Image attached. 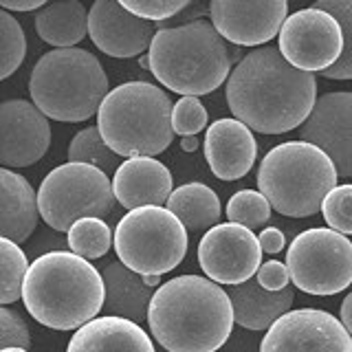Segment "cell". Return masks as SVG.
Here are the masks:
<instances>
[{"label": "cell", "instance_id": "4316f807", "mask_svg": "<svg viewBox=\"0 0 352 352\" xmlns=\"http://www.w3.org/2000/svg\"><path fill=\"white\" fill-rule=\"evenodd\" d=\"M29 271L27 253L18 242L0 236V306L18 302L22 297V284Z\"/></svg>", "mask_w": 352, "mask_h": 352}, {"label": "cell", "instance_id": "277c9868", "mask_svg": "<svg viewBox=\"0 0 352 352\" xmlns=\"http://www.w3.org/2000/svg\"><path fill=\"white\" fill-rule=\"evenodd\" d=\"M150 73L179 95L201 97L214 93L231 75L227 40L207 20L179 27H161L150 49Z\"/></svg>", "mask_w": 352, "mask_h": 352}, {"label": "cell", "instance_id": "f1b7e54d", "mask_svg": "<svg viewBox=\"0 0 352 352\" xmlns=\"http://www.w3.org/2000/svg\"><path fill=\"white\" fill-rule=\"evenodd\" d=\"M313 7L335 16L344 31V53L322 75L328 80H352V0H317Z\"/></svg>", "mask_w": 352, "mask_h": 352}, {"label": "cell", "instance_id": "9a60e30c", "mask_svg": "<svg viewBox=\"0 0 352 352\" xmlns=\"http://www.w3.org/2000/svg\"><path fill=\"white\" fill-rule=\"evenodd\" d=\"M51 146L49 117L27 99L0 104V168H29Z\"/></svg>", "mask_w": 352, "mask_h": 352}, {"label": "cell", "instance_id": "f35d334b", "mask_svg": "<svg viewBox=\"0 0 352 352\" xmlns=\"http://www.w3.org/2000/svg\"><path fill=\"white\" fill-rule=\"evenodd\" d=\"M51 0H0V9L5 11H36Z\"/></svg>", "mask_w": 352, "mask_h": 352}, {"label": "cell", "instance_id": "d4e9b609", "mask_svg": "<svg viewBox=\"0 0 352 352\" xmlns=\"http://www.w3.org/2000/svg\"><path fill=\"white\" fill-rule=\"evenodd\" d=\"M168 209L181 220L187 231H209L218 225L220 198L205 183H185L170 194Z\"/></svg>", "mask_w": 352, "mask_h": 352}, {"label": "cell", "instance_id": "8d00e7d4", "mask_svg": "<svg viewBox=\"0 0 352 352\" xmlns=\"http://www.w3.org/2000/svg\"><path fill=\"white\" fill-rule=\"evenodd\" d=\"M262 346V337H258L256 330H247V328H238L231 333L227 339V352H260Z\"/></svg>", "mask_w": 352, "mask_h": 352}, {"label": "cell", "instance_id": "836d02e7", "mask_svg": "<svg viewBox=\"0 0 352 352\" xmlns=\"http://www.w3.org/2000/svg\"><path fill=\"white\" fill-rule=\"evenodd\" d=\"M130 14H135L139 18H146L150 22H163L170 20L176 14L192 5L194 0H119Z\"/></svg>", "mask_w": 352, "mask_h": 352}, {"label": "cell", "instance_id": "8fae6325", "mask_svg": "<svg viewBox=\"0 0 352 352\" xmlns=\"http://www.w3.org/2000/svg\"><path fill=\"white\" fill-rule=\"evenodd\" d=\"M284 60L306 73H324L344 53V31L328 11L300 9L284 20L278 36Z\"/></svg>", "mask_w": 352, "mask_h": 352}, {"label": "cell", "instance_id": "30bf717a", "mask_svg": "<svg viewBox=\"0 0 352 352\" xmlns=\"http://www.w3.org/2000/svg\"><path fill=\"white\" fill-rule=\"evenodd\" d=\"M286 267L295 289L308 295H337L352 284V242L330 227L306 229L286 251Z\"/></svg>", "mask_w": 352, "mask_h": 352}, {"label": "cell", "instance_id": "603a6c76", "mask_svg": "<svg viewBox=\"0 0 352 352\" xmlns=\"http://www.w3.org/2000/svg\"><path fill=\"white\" fill-rule=\"evenodd\" d=\"M106 300V315L124 317L130 322L141 324L148 319V308L152 302V289L143 282V275L128 269L124 262H110L102 271Z\"/></svg>", "mask_w": 352, "mask_h": 352}, {"label": "cell", "instance_id": "f6af8a7d", "mask_svg": "<svg viewBox=\"0 0 352 352\" xmlns=\"http://www.w3.org/2000/svg\"><path fill=\"white\" fill-rule=\"evenodd\" d=\"M289 3H293V0H289Z\"/></svg>", "mask_w": 352, "mask_h": 352}, {"label": "cell", "instance_id": "5bb4252c", "mask_svg": "<svg viewBox=\"0 0 352 352\" xmlns=\"http://www.w3.org/2000/svg\"><path fill=\"white\" fill-rule=\"evenodd\" d=\"M209 18L225 40L260 47L280 36L289 18V0H209Z\"/></svg>", "mask_w": 352, "mask_h": 352}, {"label": "cell", "instance_id": "ba28073f", "mask_svg": "<svg viewBox=\"0 0 352 352\" xmlns=\"http://www.w3.org/2000/svg\"><path fill=\"white\" fill-rule=\"evenodd\" d=\"M187 229L168 207H137L119 220L115 251L119 262L139 275L174 271L187 253Z\"/></svg>", "mask_w": 352, "mask_h": 352}, {"label": "cell", "instance_id": "52a82bcc", "mask_svg": "<svg viewBox=\"0 0 352 352\" xmlns=\"http://www.w3.org/2000/svg\"><path fill=\"white\" fill-rule=\"evenodd\" d=\"M337 179L335 163L322 148L308 141H286L264 154L258 190L282 216L306 218L322 212Z\"/></svg>", "mask_w": 352, "mask_h": 352}, {"label": "cell", "instance_id": "1f68e13d", "mask_svg": "<svg viewBox=\"0 0 352 352\" xmlns=\"http://www.w3.org/2000/svg\"><path fill=\"white\" fill-rule=\"evenodd\" d=\"M322 214L330 229L352 236V185H337L322 203Z\"/></svg>", "mask_w": 352, "mask_h": 352}, {"label": "cell", "instance_id": "4dcf8cb0", "mask_svg": "<svg viewBox=\"0 0 352 352\" xmlns=\"http://www.w3.org/2000/svg\"><path fill=\"white\" fill-rule=\"evenodd\" d=\"M271 209V203L260 190H240L229 198L227 218L229 223H238L253 231L269 223Z\"/></svg>", "mask_w": 352, "mask_h": 352}, {"label": "cell", "instance_id": "6da1fadb", "mask_svg": "<svg viewBox=\"0 0 352 352\" xmlns=\"http://www.w3.org/2000/svg\"><path fill=\"white\" fill-rule=\"evenodd\" d=\"M315 102V75L295 69L271 44L247 53L227 80L229 110L262 135L300 128L313 113Z\"/></svg>", "mask_w": 352, "mask_h": 352}, {"label": "cell", "instance_id": "7a4b0ae2", "mask_svg": "<svg viewBox=\"0 0 352 352\" xmlns=\"http://www.w3.org/2000/svg\"><path fill=\"white\" fill-rule=\"evenodd\" d=\"M234 324L229 293L201 275L161 284L148 308L150 333L168 352H216L227 344Z\"/></svg>", "mask_w": 352, "mask_h": 352}, {"label": "cell", "instance_id": "9c48e42d", "mask_svg": "<svg viewBox=\"0 0 352 352\" xmlns=\"http://www.w3.org/2000/svg\"><path fill=\"white\" fill-rule=\"evenodd\" d=\"M117 203L108 174L88 163H64L51 170L38 190L40 218L55 231H69L80 218H104Z\"/></svg>", "mask_w": 352, "mask_h": 352}, {"label": "cell", "instance_id": "8992f818", "mask_svg": "<svg viewBox=\"0 0 352 352\" xmlns=\"http://www.w3.org/2000/svg\"><path fill=\"white\" fill-rule=\"evenodd\" d=\"M108 75L91 51L53 49L36 62L29 77V95L53 121L77 124L99 113L108 95Z\"/></svg>", "mask_w": 352, "mask_h": 352}, {"label": "cell", "instance_id": "cb8c5ba5", "mask_svg": "<svg viewBox=\"0 0 352 352\" xmlns=\"http://www.w3.org/2000/svg\"><path fill=\"white\" fill-rule=\"evenodd\" d=\"M38 36L55 49H71L88 36V11L80 0H51L36 14Z\"/></svg>", "mask_w": 352, "mask_h": 352}, {"label": "cell", "instance_id": "2e32d148", "mask_svg": "<svg viewBox=\"0 0 352 352\" xmlns=\"http://www.w3.org/2000/svg\"><path fill=\"white\" fill-rule=\"evenodd\" d=\"M300 141L322 148L335 163L337 174L352 176V93L317 97L313 113L300 126Z\"/></svg>", "mask_w": 352, "mask_h": 352}, {"label": "cell", "instance_id": "7402d4cb", "mask_svg": "<svg viewBox=\"0 0 352 352\" xmlns=\"http://www.w3.org/2000/svg\"><path fill=\"white\" fill-rule=\"evenodd\" d=\"M38 196L22 174L0 168V236L25 242L38 227Z\"/></svg>", "mask_w": 352, "mask_h": 352}, {"label": "cell", "instance_id": "60d3db41", "mask_svg": "<svg viewBox=\"0 0 352 352\" xmlns=\"http://www.w3.org/2000/svg\"><path fill=\"white\" fill-rule=\"evenodd\" d=\"M181 148H183L185 152H194V150H198V137H183V139H181Z\"/></svg>", "mask_w": 352, "mask_h": 352}, {"label": "cell", "instance_id": "d590c367", "mask_svg": "<svg viewBox=\"0 0 352 352\" xmlns=\"http://www.w3.org/2000/svg\"><path fill=\"white\" fill-rule=\"evenodd\" d=\"M256 278L260 282V286H264L267 291H284L289 286V267L280 260H269V262H262L260 269L256 273Z\"/></svg>", "mask_w": 352, "mask_h": 352}, {"label": "cell", "instance_id": "83f0119b", "mask_svg": "<svg viewBox=\"0 0 352 352\" xmlns=\"http://www.w3.org/2000/svg\"><path fill=\"white\" fill-rule=\"evenodd\" d=\"M69 161L95 165V168H99L106 174L117 172V168L121 165L119 154H115L108 148V143L104 141L97 126H88L73 137L69 146Z\"/></svg>", "mask_w": 352, "mask_h": 352}, {"label": "cell", "instance_id": "5b68a950", "mask_svg": "<svg viewBox=\"0 0 352 352\" xmlns=\"http://www.w3.org/2000/svg\"><path fill=\"white\" fill-rule=\"evenodd\" d=\"M174 104L150 82H126L113 88L99 106L97 128L119 157H157L174 141Z\"/></svg>", "mask_w": 352, "mask_h": 352}, {"label": "cell", "instance_id": "74e56055", "mask_svg": "<svg viewBox=\"0 0 352 352\" xmlns=\"http://www.w3.org/2000/svg\"><path fill=\"white\" fill-rule=\"evenodd\" d=\"M260 247H262V253H271V256H275V253H280L286 245V238L282 234V229L278 227H267L260 231Z\"/></svg>", "mask_w": 352, "mask_h": 352}, {"label": "cell", "instance_id": "3957f363", "mask_svg": "<svg viewBox=\"0 0 352 352\" xmlns=\"http://www.w3.org/2000/svg\"><path fill=\"white\" fill-rule=\"evenodd\" d=\"M104 278L73 251H49L29 264L22 302L38 324L77 330L104 311Z\"/></svg>", "mask_w": 352, "mask_h": 352}, {"label": "cell", "instance_id": "7bdbcfd3", "mask_svg": "<svg viewBox=\"0 0 352 352\" xmlns=\"http://www.w3.org/2000/svg\"><path fill=\"white\" fill-rule=\"evenodd\" d=\"M139 64L143 66V69H150V55H141V60Z\"/></svg>", "mask_w": 352, "mask_h": 352}, {"label": "cell", "instance_id": "e575fe53", "mask_svg": "<svg viewBox=\"0 0 352 352\" xmlns=\"http://www.w3.org/2000/svg\"><path fill=\"white\" fill-rule=\"evenodd\" d=\"M3 348H31V333L27 322L7 306H0V350Z\"/></svg>", "mask_w": 352, "mask_h": 352}, {"label": "cell", "instance_id": "484cf974", "mask_svg": "<svg viewBox=\"0 0 352 352\" xmlns=\"http://www.w3.org/2000/svg\"><path fill=\"white\" fill-rule=\"evenodd\" d=\"M66 242H69V249L80 258L97 260L104 258L115 245V234L110 231L108 223H104V218L88 216L80 218L66 231Z\"/></svg>", "mask_w": 352, "mask_h": 352}, {"label": "cell", "instance_id": "e0dca14e", "mask_svg": "<svg viewBox=\"0 0 352 352\" xmlns=\"http://www.w3.org/2000/svg\"><path fill=\"white\" fill-rule=\"evenodd\" d=\"M88 36L102 53L126 60L150 49L157 27L146 18L130 14L119 0H95L88 11Z\"/></svg>", "mask_w": 352, "mask_h": 352}, {"label": "cell", "instance_id": "4fadbf2b", "mask_svg": "<svg viewBox=\"0 0 352 352\" xmlns=\"http://www.w3.org/2000/svg\"><path fill=\"white\" fill-rule=\"evenodd\" d=\"M260 352H352V335L328 311L300 308L264 333Z\"/></svg>", "mask_w": 352, "mask_h": 352}, {"label": "cell", "instance_id": "44dd1931", "mask_svg": "<svg viewBox=\"0 0 352 352\" xmlns=\"http://www.w3.org/2000/svg\"><path fill=\"white\" fill-rule=\"evenodd\" d=\"M229 300L234 306V319L240 328L247 330H269L282 315L291 311L295 291L286 286L284 291H267L260 286L258 278L242 284L229 286Z\"/></svg>", "mask_w": 352, "mask_h": 352}, {"label": "cell", "instance_id": "ab89813d", "mask_svg": "<svg viewBox=\"0 0 352 352\" xmlns=\"http://www.w3.org/2000/svg\"><path fill=\"white\" fill-rule=\"evenodd\" d=\"M339 315H341V324H344L346 330L352 335V293H348V295H346V300L341 302V311H339Z\"/></svg>", "mask_w": 352, "mask_h": 352}, {"label": "cell", "instance_id": "f546056e", "mask_svg": "<svg viewBox=\"0 0 352 352\" xmlns=\"http://www.w3.org/2000/svg\"><path fill=\"white\" fill-rule=\"evenodd\" d=\"M27 55V38L20 22L0 9V82L14 75Z\"/></svg>", "mask_w": 352, "mask_h": 352}, {"label": "cell", "instance_id": "ffe728a7", "mask_svg": "<svg viewBox=\"0 0 352 352\" xmlns=\"http://www.w3.org/2000/svg\"><path fill=\"white\" fill-rule=\"evenodd\" d=\"M66 352H154V344L141 324L104 315L77 328Z\"/></svg>", "mask_w": 352, "mask_h": 352}, {"label": "cell", "instance_id": "d6986e66", "mask_svg": "<svg viewBox=\"0 0 352 352\" xmlns=\"http://www.w3.org/2000/svg\"><path fill=\"white\" fill-rule=\"evenodd\" d=\"M113 192L119 205L128 212L137 207L168 203L172 190V172L154 157L126 159L113 176Z\"/></svg>", "mask_w": 352, "mask_h": 352}, {"label": "cell", "instance_id": "b9f144b4", "mask_svg": "<svg viewBox=\"0 0 352 352\" xmlns=\"http://www.w3.org/2000/svg\"><path fill=\"white\" fill-rule=\"evenodd\" d=\"M143 282H146L150 289L152 286H161V275H143Z\"/></svg>", "mask_w": 352, "mask_h": 352}, {"label": "cell", "instance_id": "ac0fdd59", "mask_svg": "<svg viewBox=\"0 0 352 352\" xmlns=\"http://www.w3.org/2000/svg\"><path fill=\"white\" fill-rule=\"evenodd\" d=\"M205 159L220 181L247 176L258 159V143L251 128L236 117L214 121L205 135Z\"/></svg>", "mask_w": 352, "mask_h": 352}, {"label": "cell", "instance_id": "d6a6232c", "mask_svg": "<svg viewBox=\"0 0 352 352\" xmlns=\"http://www.w3.org/2000/svg\"><path fill=\"white\" fill-rule=\"evenodd\" d=\"M205 126H207V110L198 97L185 95L174 104V110H172L174 135L198 137V132L205 130Z\"/></svg>", "mask_w": 352, "mask_h": 352}, {"label": "cell", "instance_id": "7c38bea8", "mask_svg": "<svg viewBox=\"0 0 352 352\" xmlns=\"http://www.w3.org/2000/svg\"><path fill=\"white\" fill-rule=\"evenodd\" d=\"M198 264L216 284L236 286L251 278L262 264V247L249 227L238 223H220L205 231L198 242Z\"/></svg>", "mask_w": 352, "mask_h": 352}, {"label": "cell", "instance_id": "ee69618b", "mask_svg": "<svg viewBox=\"0 0 352 352\" xmlns=\"http://www.w3.org/2000/svg\"><path fill=\"white\" fill-rule=\"evenodd\" d=\"M0 352H29V350H25V348H3Z\"/></svg>", "mask_w": 352, "mask_h": 352}]
</instances>
